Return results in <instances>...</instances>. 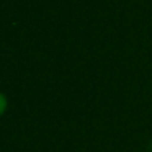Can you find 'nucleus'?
<instances>
[{
  "mask_svg": "<svg viewBox=\"0 0 152 152\" xmlns=\"http://www.w3.org/2000/svg\"><path fill=\"white\" fill-rule=\"evenodd\" d=\"M7 106H8V100H7V96H5L4 93L0 92V116H2L5 111H7Z\"/></svg>",
  "mask_w": 152,
  "mask_h": 152,
  "instance_id": "f257e3e1",
  "label": "nucleus"
}]
</instances>
